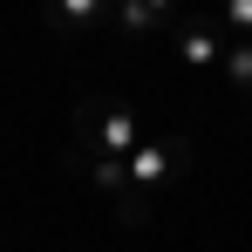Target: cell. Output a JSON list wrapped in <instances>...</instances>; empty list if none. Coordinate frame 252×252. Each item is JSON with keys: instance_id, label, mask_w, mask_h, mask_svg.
Instances as JSON below:
<instances>
[{"instance_id": "obj_1", "label": "cell", "mask_w": 252, "mask_h": 252, "mask_svg": "<svg viewBox=\"0 0 252 252\" xmlns=\"http://www.w3.org/2000/svg\"><path fill=\"white\" fill-rule=\"evenodd\" d=\"M75 136H82V143H95L102 157H123V164L143 150V123H136V109H129V102H116V95H89L82 116H75Z\"/></svg>"}, {"instance_id": "obj_2", "label": "cell", "mask_w": 252, "mask_h": 252, "mask_svg": "<svg viewBox=\"0 0 252 252\" xmlns=\"http://www.w3.org/2000/svg\"><path fill=\"white\" fill-rule=\"evenodd\" d=\"M184 164H191V143H184L177 129H164V136H143V150L129 157V191H136V198H150V191H157V184H170Z\"/></svg>"}, {"instance_id": "obj_3", "label": "cell", "mask_w": 252, "mask_h": 252, "mask_svg": "<svg viewBox=\"0 0 252 252\" xmlns=\"http://www.w3.org/2000/svg\"><path fill=\"white\" fill-rule=\"evenodd\" d=\"M225 48L232 41H218V21H177V55H184V68L225 62Z\"/></svg>"}, {"instance_id": "obj_4", "label": "cell", "mask_w": 252, "mask_h": 252, "mask_svg": "<svg viewBox=\"0 0 252 252\" xmlns=\"http://www.w3.org/2000/svg\"><path fill=\"white\" fill-rule=\"evenodd\" d=\"M41 21H48V34H89L95 21H109V7L102 0H55Z\"/></svg>"}, {"instance_id": "obj_5", "label": "cell", "mask_w": 252, "mask_h": 252, "mask_svg": "<svg viewBox=\"0 0 252 252\" xmlns=\"http://www.w3.org/2000/svg\"><path fill=\"white\" fill-rule=\"evenodd\" d=\"M109 21L123 34H157V28H170V7L164 0H123V7H109Z\"/></svg>"}, {"instance_id": "obj_6", "label": "cell", "mask_w": 252, "mask_h": 252, "mask_svg": "<svg viewBox=\"0 0 252 252\" xmlns=\"http://www.w3.org/2000/svg\"><path fill=\"white\" fill-rule=\"evenodd\" d=\"M218 68H225V82L239 89V95H252V41H232V48H225V62H218Z\"/></svg>"}, {"instance_id": "obj_7", "label": "cell", "mask_w": 252, "mask_h": 252, "mask_svg": "<svg viewBox=\"0 0 252 252\" xmlns=\"http://www.w3.org/2000/svg\"><path fill=\"white\" fill-rule=\"evenodd\" d=\"M157 211H150V198H136V191H123L116 198V225H150Z\"/></svg>"}, {"instance_id": "obj_8", "label": "cell", "mask_w": 252, "mask_h": 252, "mask_svg": "<svg viewBox=\"0 0 252 252\" xmlns=\"http://www.w3.org/2000/svg\"><path fill=\"white\" fill-rule=\"evenodd\" d=\"M218 21H225L239 41H252V0H225V14H218Z\"/></svg>"}]
</instances>
